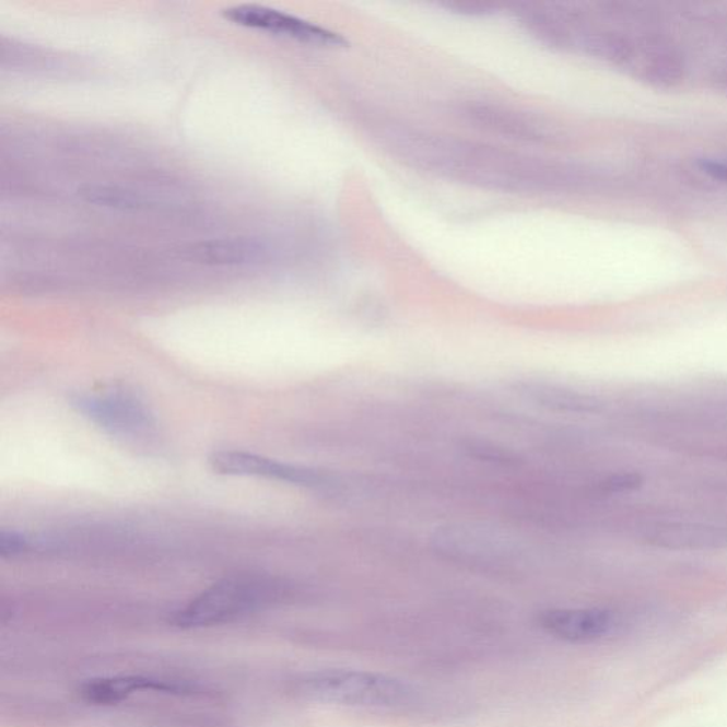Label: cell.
<instances>
[{"label": "cell", "mask_w": 727, "mask_h": 727, "mask_svg": "<svg viewBox=\"0 0 727 727\" xmlns=\"http://www.w3.org/2000/svg\"><path fill=\"white\" fill-rule=\"evenodd\" d=\"M640 478L635 474H621V477L611 478L606 484V488L610 492H622L629 491V489H634L638 486Z\"/></svg>", "instance_id": "15"}, {"label": "cell", "mask_w": 727, "mask_h": 727, "mask_svg": "<svg viewBox=\"0 0 727 727\" xmlns=\"http://www.w3.org/2000/svg\"><path fill=\"white\" fill-rule=\"evenodd\" d=\"M696 166L707 178L727 185V154L702 156Z\"/></svg>", "instance_id": "12"}, {"label": "cell", "mask_w": 727, "mask_h": 727, "mask_svg": "<svg viewBox=\"0 0 727 727\" xmlns=\"http://www.w3.org/2000/svg\"><path fill=\"white\" fill-rule=\"evenodd\" d=\"M530 394L531 396L539 397L541 402L560 408V410L593 411L597 406L596 401L590 397L565 392L563 389L539 388L537 391H530Z\"/></svg>", "instance_id": "11"}, {"label": "cell", "mask_w": 727, "mask_h": 727, "mask_svg": "<svg viewBox=\"0 0 727 727\" xmlns=\"http://www.w3.org/2000/svg\"><path fill=\"white\" fill-rule=\"evenodd\" d=\"M84 201L97 207L121 209V211H138L145 208V198L134 191H128L113 185H87L82 188Z\"/></svg>", "instance_id": "10"}, {"label": "cell", "mask_w": 727, "mask_h": 727, "mask_svg": "<svg viewBox=\"0 0 727 727\" xmlns=\"http://www.w3.org/2000/svg\"><path fill=\"white\" fill-rule=\"evenodd\" d=\"M71 406L94 424L116 435H140L154 426V415L141 398L124 389L79 394Z\"/></svg>", "instance_id": "3"}, {"label": "cell", "mask_w": 727, "mask_h": 727, "mask_svg": "<svg viewBox=\"0 0 727 727\" xmlns=\"http://www.w3.org/2000/svg\"><path fill=\"white\" fill-rule=\"evenodd\" d=\"M279 594V584L273 579L244 576L225 578L188 602L175 614L173 622L180 629L223 624L269 606Z\"/></svg>", "instance_id": "1"}, {"label": "cell", "mask_w": 727, "mask_h": 727, "mask_svg": "<svg viewBox=\"0 0 727 727\" xmlns=\"http://www.w3.org/2000/svg\"><path fill=\"white\" fill-rule=\"evenodd\" d=\"M31 549V543L25 536L17 533V531L3 530L0 533V554L3 558H16Z\"/></svg>", "instance_id": "14"}, {"label": "cell", "mask_w": 727, "mask_h": 727, "mask_svg": "<svg viewBox=\"0 0 727 727\" xmlns=\"http://www.w3.org/2000/svg\"><path fill=\"white\" fill-rule=\"evenodd\" d=\"M222 16L236 26L286 37V39L304 43V45L326 47L345 45L344 37L339 33L293 16V14L278 11V9L260 7V4H236V7L223 9Z\"/></svg>", "instance_id": "4"}, {"label": "cell", "mask_w": 727, "mask_h": 727, "mask_svg": "<svg viewBox=\"0 0 727 727\" xmlns=\"http://www.w3.org/2000/svg\"><path fill=\"white\" fill-rule=\"evenodd\" d=\"M142 691H156L164 693H189L192 688L187 685H178L175 682L156 681V679L142 678V677H120V678H106L94 679L84 683L80 693L83 700L96 705H113L126 697L132 695L134 692Z\"/></svg>", "instance_id": "8"}, {"label": "cell", "mask_w": 727, "mask_h": 727, "mask_svg": "<svg viewBox=\"0 0 727 727\" xmlns=\"http://www.w3.org/2000/svg\"><path fill=\"white\" fill-rule=\"evenodd\" d=\"M297 689L312 701L359 707L401 706L413 693L407 683L387 675L347 669L308 675Z\"/></svg>", "instance_id": "2"}, {"label": "cell", "mask_w": 727, "mask_h": 727, "mask_svg": "<svg viewBox=\"0 0 727 727\" xmlns=\"http://www.w3.org/2000/svg\"><path fill=\"white\" fill-rule=\"evenodd\" d=\"M540 626L568 643H590L610 632L612 615L606 610H550L540 615Z\"/></svg>", "instance_id": "6"}, {"label": "cell", "mask_w": 727, "mask_h": 727, "mask_svg": "<svg viewBox=\"0 0 727 727\" xmlns=\"http://www.w3.org/2000/svg\"><path fill=\"white\" fill-rule=\"evenodd\" d=\"M215 472L230 477H255L286 482L303 488H318L329 482L320 470L279 462L244 450H218L209 458Z\"/></svg>", "instance_id": "5"}, {"label": "cell", "mask_w": 727, "mask_h": 727, "mask_svg": "<svg viewBox=\"0 0 727 727\" xmlns=\"http://www.w3.org/2000/svg\"><path fill=\"white\" fill-rule=\"evenodd\" d=\"M707 82L717 93L727 97V49L717 55L707 66Z\"/></svg>", "instance_id": "13"}, {"label": "cell", "mask_w": 727, "mask_h": 727, "mask_svg": "<svg viewBox=\"0 0 727 727\" xmlns=\"http://www.w3.org/2000/svg\"><path fill=\"white\" fill-rule=\"evenodd\" d=\"M649 541L658 548L710 549L727 546V530L714 526L678 525L655 529Z\"/></svg>", "instance_id": "9"}, {"label": "cell", "mask_w": 727, "mask_h": 727, "mask_svg": "<svg viewBox=\"0 0 727 727\" xmlns=\"http://www.w3.org/2000/svg\"><path fill=\"white\" fill-rule=\"evenodd\" d=\"M189 258L209 266H244L268 258V247L256 239L230 237L195 244L187 250Z\"/></svg>", "instance_id": "7"}]
</instances>
